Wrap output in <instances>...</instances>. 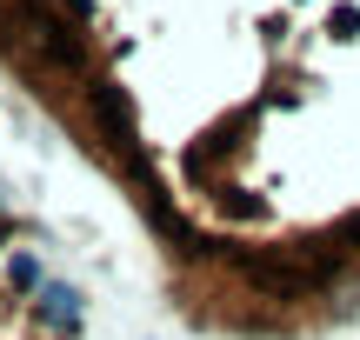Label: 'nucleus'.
<instances>
[]
</instances>
